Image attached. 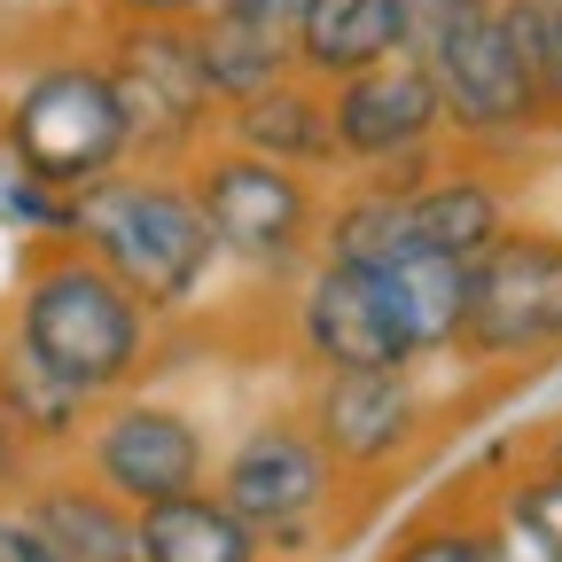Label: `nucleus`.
<instances>
[{"label":"nucleus","instance_id":"f257e3e1","mask_svg":"<svg viewBox=\"0 0 562 562\" xmlns=\"http://www.w3.org/2000/svg\"><path fill=\"white\" fill-rule=\"evenodd\" d=\"M469 305V266L453 258H406V266H336L313 258L297 273L290 328L313 375H351V368H430L453 360Z\"/></svg>","mask_w":562,"mask_h":562},{"label":"nucleus","instance_id":"f03ea898","mask_svg":"<svg viewBox=\"0 0 562 562\" xmlns=\"http://www.w3.org/2000/svg\"><path fill=\"white\" fill-rule=\"evenodd\" d=\"M70 243H79L133 305H149L157 321L203 305L211 266H220L188 172H140V165H125V172H110L102 188L79 195Z\"/></svg>","mask_w":562,"mask_h":562},{"label":"nucleus","instance_id":"7ed1b4c3","mask_svg":"<svg viewBox=\"0 0 562 562\" xmlns=\"http://www.w3.org/2000/svg\"><path fill=\"white\" fill-rule=\"evenodd\" d=\"M9 328L40 351V360H47L63 383H79L87 398H117V391H133L140 368L157 360V313H149V305H133V297L117 290V281H110L79 243L47 250V258L24 273Z\"/></svg>","mask_w":562,"mask_h":562},{"label":"nucleus","instance_id":"20e7f679","mask_svg":"<svg viewBox=\"0 0 562 562\" xmlns=\"http://www.w3.org/2000/svg\"><path fill=\"white\" fill-rule=\"evenodd\" d=\"M0 157L16 165V180L47 195H87L110 172H125V117L102 79L94 55H55L24 70L9 110H0Z\"/></svg>","mask_w":562,"mask_h":562},{"label":"nucleus","instance_id":"39448f33","mask_svg":"<svg viewBox=\"0 0 562 562\" xmlns=\"http://www.w3.org/2000/svg\"><path fill=\"white\" fill-rule=\"evenodd\" d=\"M94 63L117 94L125 157L140 172H188L220 140V102L203 87L188 24H110V47Z\"/></svg>","mask_w":562,"mask_h":562},{"label":"nucleus","instance_id":"423d86ee","mask_svg":"<svg viewBox=\"0 0 562 562\" xmlns=\"http://www.w3.org/2000/svg\"><path fill=\"white\" fill-rule=\"evenodd\" d=\"M188 188H195V211L211 227V250L250 266V273H281L297 281L313 258H321V188L305 172H281L266 157H243V149H211L188 165Z\"/></svg>","mask_w":562,"mask_h":562},{"label":"nucleus","instance_id":"0eeeda50","mask_svg":"<svg viewBox=\"0 0 562 562\" xmlns=\"http://www.w3.org/2000/svg\"><path fill=\"white\" fill-rule=\"evenodd\" d=\"M562 351V227H508L469 258V305L453 360L469 368H531Z\"/></svg>","mask_w":562,"mask_h":562},{"label":"nucleus","instance_id":"6e6552de","mask_svg":"<svg viewBox=\"0 0 562 562\" xmlns=\"http://www.w3.org/2000/svg\"><path fill=\"white\" fill-rule=\"evenodd\" d=\"M79 476L140 516V508L188 501V492H211V438L172 398H110L94 406L79 438Z\"/></svg>","mask_w":562,"mask_h":562},{"label":"nucleus","instance_id":"1a4fd4ad","mask_svg":"<svg viewBox=\"0 0 562 562\" xmlns=\"http://www.w3.org/2000/svg\"><path fill=\"white\" fill-rule=\"evenodd\" d=\"M430 391L414 368H351V375H313L305 391V430L328 453L336 484L391 476L398 461L422 453L430 438Z\"/></svg>","mask_w":562,"mask_h":562},{"label":"nucleus","instance_id":"9d476101","mask_svg":"<svg viewBox=\"0 0 562 562\" xmlns=\"http://www.w3.org/2000/svg\"><path fill=\"white\" fill-rule=\"evenodd\" d=\"M336 492V469L328 453L313 446L305 414H258L250 430L211 461V501L235 508L250 531H273V524H313Z\"/></svg>","mask_w":562,"mask_h":562},{"label":"nucleus","instance_id":"9b49d317","mask_svg":"<svg viewBox=\"0 0 562 562\" xmlns=\"http://www.w3.org/2000/svg\"><path fill=\"white\" fill-rule=\"evenodd\" d=\"M414 70L438 87V117H446L461 140H508V133L539 125V94H531V79H524V63L508 55L501 16H492V9L469 16L461 32H446Z\"/></svg>","mask_w":562,"mask_h":562},{"label":"nucleus","instance_id":"f8f14e48","mask_svg":"<svg viewBox=\"0 0 562 562\" xmlns=\"http://www.w3.org/2000/svg\"><path fill=\"white\" fill-rule=\"evenodd\" d=\"M438 87L422 79L414 63H375L360 79L328 87V140L344 172H383L406 149H430L438 140Z\"/></svg>","mask_w":562,"mask_h":562},{"label":"nucleus","instance_id":"ddd939ff","mask_svg":"<svg viewBox=\"0 0 562 562\" xmlns=\"http://www.w3.org/2000/svg\"><path fill=\"white\" fill-rule=\"evenodd\" d=\"M220 149H243V157H266L281 172H336V140H328V87L313 79H273L266 94L220 110Z\"/></svg>","mask_w":562,"mask_h":562},{"label":"nucleus","instance_id":"4468645a","mask_svg":"<svg viewBox=\"0 0 562 562\" xmlns=\"http://www.w3.org/2000/svg\"><path fill=\"white\" fill-rule=\"evenodd\" d=\"M16 516H24L40 562H140L133 554V508H117L87 476H32Z\"/></svg>","mask_w":562,"mask_h":562},{"label":"nucleus","instance_id":"2eb2a0df","mask_svg":"<svg viewBox=\"0 0 562 562\" xmlns=\"http://www.w3.org/2000/svg\"><path fill=\"white\" fill-rule=\"evenodd\" d=\"M406 211H414V243H422V258H453V266L484 258L492 243L516 227L508 188L492 180L484 165H438L430 180L406 195Z\"/></svg>","mask_w":562,"mask_h":562},{"label":"nucleus","instance_id":"dca6fc26","mask_svg":"<svg viewBox=\"0 0 562 562\" xmlns=\"http://www.w3.org/2000/svg\"><path fill=\"white\" fill-rule=\"evenodd\" d=\"M94 406H102V398H87L79 383H63L16 328H0V430H9L16 446H32V453H70V446L87 438Z\"/></svg>","mask_w":562,"mask_h":562},{"label":"nucleus","instance_id":"f3484780","mask_svg":"<svg viewBox=\"0 0 562 562\" xmlns=\"http://www.w3.org/2000/svg\"><path fill=\"white\" fill-rule=\"evenodd\" d=\"M375 63H398V9L391 0H313L297 40H290V70L313 87L360 79Z\"/></svg>","mask_w":562,"mask_h":562},{"label":"nucleus","instance_id":"a211bd4d","mask_svg":"<svg viewBox=\"0 0 562 562\" xmlns=\"http://www.w3.org/2000/svg\"><path fill=\"white\" fill-rule=\"evenodd\" d=\"M133 554L140 562H266L258 531L220 508L211 492H188V501H165V508H140L133 516Z\"/></svg>","mask_w":562,"mask_h":562},{"label":"nucleus","instance_id":"6ab92c4d","mask_svg":"<svg viewBox=\"0 0 562 562\" xmlns=\"http://www.w3.org/2000/svg\"><path fill=\"white\" fill-rule=\"evenodd\" d=\"M321 258H336V266H406V258H422L406 195L383 188V180H351V195L321 203Z\"/></svg>","mask_w":562,"mask_h":562},{"label":"nucleus","instance_id":"aec40b11","mask_svg":"<svg viewBox=\"0 0 562 562\" xmlns=\"http://www.w3.org/2000/svg\"><path fill=\"white\" fill-rule=\"evenodd\" d=\"M188 32H195V63H203V87H211V102H220V110L266 94L273 79H290V47H273V40H258V32L227 24V16H211V9H203Z\"/></svg>","mask_w":562,"mask_h":562},{"label":"nucleus","instance_id":"412c9836","mask_svg":"<svg viewBox=\"0 0 562 562\" xmlns=\"http://www.w3.org/2000/svg\"><path fill=\"white\" fill-rule=\"evenodd\" d=\"M492 531L516 539L531 562H562V469H554V461H531V469L501 492Z\"/></svg>","mask_w":562,"mask_h":562},{"label":"nucleus","instance_id":"4be33fe9","mask_svg":"<svg viewBox=\"0 0 562 562\" xmlns=\"http://www.w3.org/2000/svg\"><path fill=\"white\" fill-rule=\"evenodd\" d=\"M492 554V516H446V524H422L414 539H398L391 562H484Z\"/></svg>","mask_w":562,"mask_h":562},{"label":"nucleus","instance_id":"5701e85b","mask_svg":"<svg viewBox=\"0 0 562 562\" xmlns=\"http://www.w3.org/2000/svg\"><path fill=\"white\" fill-rule=\"evenodd\" d=\"M305 9H313V0H211V16H227V24H243V32L273 40V47H290V40H297Z\"/></svg>","mask_w":562,"mask_h":562},{"label":"nucleus","instance_id":"b1692460","mask_svg":"<svg viewBox=\"0 0 562 562\" xmlns=\"http://www.w3.org/2000/svg\"><path fill=\"white\" fill-rule=\"evenodd\" d=\"M539 117H562V0L539 16Z\"/></svg>","mask_w":562,"mask_h":562},{"label":"nucleus","instance_id":"393cba45","mask_svg":"<svg viewBox=\"0 0 562 562\" xmlns=\"http://www.w3.org/2000/svg\"><path fill=\"white\" fill-rule=\"evenodd\" d=\"M211 0H110V24H195Z\"/></svg>","mask_w":562,"mask_h":562},{"label":"nucleus","instance_id":"a878e982","mask_svg":"<svg viewBox=\"0 0 562 562\" xmlns=\"http://www.w3.org/2000/svg\"><path fill=\"white\" fill-rule=\"evenodd\" d=\"M0 562H40V547H32V531H24L16 508H0Z\"/></svg>","mask_w":562,"mask_h":562},{"label":"nucleus","instance_id":"bb28decb","mask_svg":"<svg viewBox=\"0 0 562 562\" xmlns=\"http://www.w3.org/2000/svg\"><path fill=\"white\" fill-rule=\"evenodd\" d=\"M484 562H531V554H524L516 539H501V531H492V554H484Z\"/></svg>","mask_w":562,"mask_h":562},{"label":"nucleus","instance_id":"cd10ccee","mask_svg":"<svg viewBox=\"0 0 562 562\" xmlns=\"http://www.w3.org/2000/svg\"><path fill=\"white\" fill-rule=\"evenodd\" d=\"M539 461H554V469H562V422H554V430L539 438Z\"/></svg>","mask_w":562,"mask_h":562},{"label":"nucleus","instance_id":"c85d7f7f","mask_svg":"<svg viewBox=\"0 0 562 562\" xmlns=\"http://www.w3.org/2000/svg\"><path fill=\"white\" fill-rule=\"evenodd\" d=\"M47 9H55V0H47Z\"/></svg>","mask_w":562,"mask_h":562}]
</instances>
